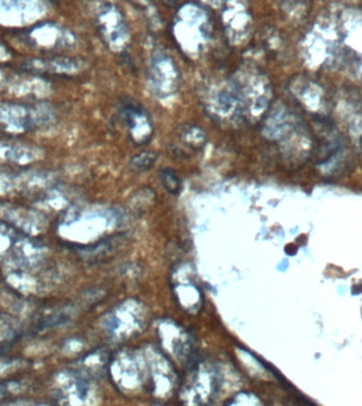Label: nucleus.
Masks as SVG:
<instances>
[{"mask_svg":"<svg viewBox=\"0 0 362 406\" xmlns=\"http://www.w3.org/2000/svg\"><path fill=\"white\" fill-rule=\"evenodd\" d=\"M173 290L178 299L179 305L184 308V310L189 313L199 311V308L203 306V297L201 291L192 280L182 284L181 282L176 283Z\"/></svg>","mask_w":362,"mask_h":406,"instance_id":"f03ea898","label":"nucleus"},{"mask_svg":"<svg viewBox=\"0 0 362 406\" xmlns=\"http://www.w3.org/2000/svg\"><path fill=\"white\" fill-rule=\"evenodd\" d=\"M160 182L162 187L170 194V195H178L181 191V181L178 175L174 170L170 168H161L159 172Z\"/></svg>","mask_w":362,"mask_h":406,"instance_id":"7ed1b4c3","label":"nucleus"},{"mask_svg":"<svg viewBox=\"0 0 362 406\" xmlns=\"http://www.w3.org/2000/svg\"><path fill=\"white\" fill-rule=\"evenodd\" d=\"M157 157V154L154 153V151H143L130 160V168L137 172H147L155 165Z\"/></svg>","mask_w":362,"mask_h":406,"instance_id":"20e7f679","label":"nucleus"},{"mask_svg":"<svg viewBox=\"0 0 362 406\" xmlns=\"http://www.w3.org/2000/svg\"><path fill=\"white\" fill-rule=\"evenodd\" d=\"M190 366V377L182 387L185 399H195L194 403H208L217 389V374L215 370L203 363ZM189 402V401H188Z\"/></svg>","mask_w":362,"mask_h":406,"instance_id":"f257e3e1","label":"nucleus"},{"mask_svg":"<svg viewBox=\"0 0 362 406\" xmlns=\"http://www.w3.org/2000/svg\"><path fill=\"white\" fill-rule=\"evenodd\" d=\"M10 349H11V345H10L9 343L0 342V357L7 353Z\"/></svg>","mask_w":362,"mask_h":406,"instance_id":"39448f33","label":"nucleus"}]
</instances>
